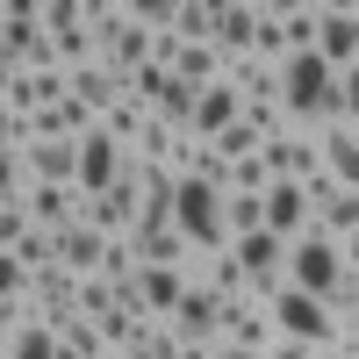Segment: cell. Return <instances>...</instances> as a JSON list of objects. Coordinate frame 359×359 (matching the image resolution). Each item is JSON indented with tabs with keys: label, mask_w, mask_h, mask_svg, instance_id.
<instances>
[{
	"label": "cell",
	"mask_w": 359,
	"mask_h": 359,
	"mask_svg": "<svg viewBox=\"0 0 359 359\" xmlns=\"http://www.w3.org/2000/svg\"><path fill=\"white\" fill-rule=\"evenodd\" d=\"M0 359H65L57 352V323H43V316L8 323V331H0Z\"/></svg>",
	"instance_id": "e0dca14e"
},
{
	"label": "cell",
	"mask_w": 359,
	"mask_h": 359,
	"mask_svg": "<svg viewBox=\"0 0 359 359\" xmlns=\"http://www.w3.org/2000/svg\"><path fill=\"white\" fill-rule=\"evenodd\" d=\"M187 287H194V266H144L137 273V302L151 323H172V309L187 302Z\"/></svg>",
	"instance_id": "9c48e42d"
},
{
	"label": "cell",
	"mask_w": 359,
	"mask_h": 359,
	"mask_svg": "<svg viewBox=\"0 0 359 359\" xmlns=\"http://www.w3.org/2000/svg\"><path fill=\"white\" fill-rule=\"evenodd\" d=\"M22 208H29V223H36V230H72L79 208H86V194H79V187H29Z\"/></svg>",
	"instance_id": "4fadbf2b"
},
{
	"label": "cell",
	"mask_w": 359,
	"mask_h": 359,
	"mask_svg": "<svg viewBox=\"0 0 359 359\" xmlns=\"http://www.w3.org/2000/svg\"><path fill=\"white\" fill-rule=\"evenodd\" d=\"M273 15H280V36H287V50H316L323 0H273Z\"/></svg>",
	"instance_id": "d6986e66"
},
{
	"label": "cell",
	"mask_w": 359,
	"mask_h": 359,
	"mask_svg": "<svg viewBox=\"0 0 359 359\" xmlns=\"http://www.w3.org/2000/svg\"><path fill=\"white\" fill-rule=\"evenodd\" d=\"M130 94H137V101H144V108H151V115H158V101H165V94H172V65H144V72H137V79H130Z\"/></svg>",
	"instance_id": "cb8c5ba5"
},
{
	"label": "cell",
	"mask_w": 359,
	"mask_h": 359,
	"mask_svg": "<svg viewBox=\"0 0 359 359\" xmlns=\"http://www.w3.org/2000/svg\"><path fill=\"white\" fill-rule=\"evenodd\" d=\"M223 309H230L223 294H208V287L194 280L187 302L172 309V338H180V345H223Z\"/></svg>",
	"instance_id": "ba28073f"
},
{
	"label": "cell",
	"mask_w": 359,
	"mask_h": 359,
	"mask_svg": "<svg viewBox=\"0 0 359 359\" xmlns=\"http://www.w3.org/2000/svg\"><path fill=\"white\" fill-rule=\"evenodd\" d=\"M280 108L294 130H331L338 123V65H323L316 50H294L280 65Z\"/></svg>",
	"instance_id": "6da1fadb"
},
{
	"label": "cell",
	"mask_w": 359,
	"mask_h": 359,
	"mask_svg": "<svg viewBox=\"0 0 359 359\" xmlns=\"http://www.w3.org/2000/svg\"><path fill=\"white\" fill-rule=\"evenodd\" d=\"M338 123H352V130H359V65H345V72H338Z\"/></svg>",
	"instance_id": "484cf974"
},
{
	"label": "cell",
	"mask_w": 359,
	"mask_h": 359,
	"mask_svg": "<svg viewBox=\"0 0 359 359\" xmlns=\"http://www.w3.org/2000/svg\"><path fill=\"white\" fill-rule=\"evenodd\" d=\"M309 194H316V230L345 245V237L359 230V194H352V187H338V180H316Z\"/></svg>",
	"instance_id": "5bb4252c"
},
{
	"label": "cell",
	"mask_w": 359,
	"mask_h": 359,
	"mask_svg": "<svg viewBox=\"0 0 359 359\" xmlns=\"http://www.w3.org/2000/svg\"><path fill=\"white\" fill-rule=\"evenodd\" d=\"M245 101H280V72L273 65H259V57H230V72H223Z\"/></svg>",
	"instance_id": "44dd1931"
},
{
	"label": "cell",
	"mask_w": 359,
	"mask_h": 359,
	"mask_svg": "<svg viewBox=\"0 0 359 359\" xmlns=\"http://www.w3.org/2000/svg\"><path fill=\"white\" fill-rule=\"evenodd\" d=\"M266 309H273L280 338H294V345H331V338L345 331L338 309L316 302V294H302V287H273V294H266Z\"/></svg>",
	"instance_id": "3957f363"
},
{
	"label": "cell",
	"mask_w": 359,
	"mask_h": 359,
	"mask_svg": "<svg viewBox=\"0 0 359 359\" xmlns=\"http://www.w3.org/2000/svg\"><path fill=\"white\" fill-rule=\"evenodd\" d=\"M101 259H108V237L94 230V223H72V230H57V266L65 273H101Z\"/></svg>",
	"instance_id": "2e32d148"
},
{
	"label": "cell",
	"mask_w": 359,
	"mask_h": 359,
	"mask_svg": "<svg viewBox=\"0 0 359 359\" xmlns=\"http://www.w3.org/2000/svg\"><path fill=\"white\" fill-rule=\"evenodd\" d=\"M123 172H130V151H123V144H115L108 130L79 137V194H108Z\"/></svg>",
	"instance_id": "30bf717a"
},
{
	"label": "cell",
	"mask_w": 359,
	"mask_h": 359,
	"mask_svg": "<svg viewBox=\"0 0 359 359\" xmlns=\"http://www.w3.org/2000/svg\"><path fill=\"white\" fill-rule=\"evenodd\" d=\"M130 359H180V338H172V323H151V331L137 338V352Z\"/></svg>",
	"instance_id": "d4e9b609"
},
{
	"label": "cell",
	"mask_w": 359,
	"mask_h": 359,
	"mask_svg": "<svg viewBox=\"0 0 359 359\" xmlns=\"http://www.w3.org/2000/svg\"><path fill=\"white\" fill-rule=\"evenodd\" d=\"M180 359H223V345H180Z\"/></svg>",
	"instance_id": "83f0119b"
},
{
	"label": "cell",
	"mask_w": 359,
	"mask_h": 359,
	"mask_svg": "<svg viewBox=\"0 0 359 359\" xmlns=\"http://www.w3.org/2000/svg\"><path fill=\"white\" fill-rule=\"evenodd\" d=\"M266 359H323V345H294V338H280V345L266 352Z\"/></svg>",
	"instance_id": "4316f807"
},
{
	"label": "cell",
	"mask_w": 359,
	"mask_h": 359,
	"mask_svg": "<svg viewBox=\"0 0 359 359\" xmlns=\"http://www.w3.org/2000/svg\"><path fill=\"white\" fill-rule=\"evenodd\" d=\"M323 180H338V187L359 194V130H352V123H331V130H323Z\"/></svg>",
	"instance_id": "ac0fdd59"
},
{
	"label": "cell",
	"mask_w": 359,
	"mask_h": 359,
	"mask_svg": "<svg viewBox=\"0 0 359 359\" xmlns=\"http://www.w3.org/2000/svg\"><path fill=\"white\" fill-rule=\"evenodd\" d=\"M273 180H280V172L266 165V151H259V158H237V165H230V194H266Z\"/></svg>",
	"instance_id": "603a6c76"
},
{
	"label": "cell",
	"mask_w": 359,
	"mask_h": 359,
	"mask_svg": "<svg viewBox=\"0 0 359 359\" xmlns=\"http://www.w3.org/2000/svg\"><path fill=\"white\" fill-rule=\"evenodd\" d=\"M245 123V94L223 79V86H201V101H194V123H187V137H201V144H216L223 130H237Z\"/></svg>",
	"instance_id": "8fae6325"
},
{
	"label": "cell",
	"mask_w": 359,
	"mask_h": 359,
	"mask_svg": "<svg viewBox=\"0 0 359 359\" xmlns=\"http://www.w3.org/2000/svg\"><path fill=\"white\" fill-rule=\"evenodd\" d=\"M259 15H266V0H216V50L223 57H252Z\"/></svg>",
	"instance_id": "7c38bea8"
},
{
	"label": "cell",
	"mask_w": 359,
	"mask_h": 359,
	"mask_svg": "<svg viewBox=\"0 0 359 359\" xmlns=\"http://www.w3.org/2000/svg\"><path fill=\"white\" fill-rule=\"evenodd\" d=\"M194 280H201L208 294H223V302H245V294H252V280H245V266H237L230 245H223V252H194Z\"/></svg>",
	"instance_id": "9a60e30c"
},
{
	"label": "cell",
	"mask_w": 359,
	"mask_h": 359,
	"mask_svg": "<svg viewBox=\"0 0 359 359\" xmlns=\"http://www.w3.org/2000/svg\"><path fill=\"white\" fill-rule=\"evenodd\" d=\"M266 165H273L280 180H302V187H316L323 180V130H287L266 144Z\"/></svg>",
	"instance_id": "8992f818"
},
{
	"label": "cell",
	"mask_w": 359,
	"mask_h": 359,
	"mask_svg": "<svg viewBox=\"0 0 359 359\" xmlns=\"http://www.w3.org/2000/svg\"><path fill=\"white\" fill-rule=\"evenodd\" d=\"M123 94H130V86L115 79L108 65H86V72H72V101H86V108H94V115H108V108L123 101Z\"/></svg>",
	"instance_id": "ffe728a7"
},
{
	"label": "cell",
	"mask_w": 359,
	"mask_h": 359,
	"mask_svg": "<svg viewBox=\"0 0 359 359\" xmlns=\"http://www.w3.org/2000/svg\"><path fill=\"white\" fill-rule=\"evenodd\" d=\"M101 130H108L115 144H123V151H137V137H144V130H151V108H144L137 94H123V101H115V108L101 115Z\"/></svg>",
	"instance_id": "7402d4cb"
},
{
	"label": "cell",
	"mask_w": 359,
	"mask_h": 359,
	"mask_svg": "<svg viewBox=\"0 0 359 359\" xmlns=\"http://www.w3.org/2000/svg\"><path fill=\"white\" fill-rule=\"evenodd\" d=\"M223 359H259V352H230V345H223Z\"/></svg>",
	"instance_id": "f1b7e54d"
},
{
	"label": "cell",
	"mask_w": 359,
	"mask_h": 359,
	"mask_svg": "<svg viewBox=\"0 0 359 359\" xmlns=\"http://www.w3.org/2000/svg\"><path fill=\"white\" fill-rule=\"evenodd\" d=\"M266 230L273 237H302V230H316V194L302 187V180H273V187H266Z\"/></svg>",
	"instance_id": "52a82bcc"
},
{
	"label": "cell",
	"mask_w": 359,
	"mask_h": 359,
	"mask_svg": "<svg viewBox=\"0 0 359 359\" xmlns=\"http://www.w3.org/2000/svg\"><path fill=\"white\" fill-rule=\"evenodd\" d=\"M352 280V266H345V245L338 237H323V230H302L287 245V287H302L316 294V302H338V287Z\"/></svg>",
	"instance_id": "7a4b0ae2"
},
{
	"label": "cell",
	"mask_w": 359,
	"mask_h": 359,
	"mask_svg": "<svg viewBox=\"0 0 359 359\" xmlns=\"http://www.w3.org/2000/svg\"><path fill=\"white\" fill-rule=\"evenodd\" d=\"M223 345H230V352H259V359H266V352L280 345V323H273V309H266L259 294L230 302V309H223Z\"/></svg>",
	"instance_id": "277c9868"
},
{
	"label": "cell",
	"mask_w": 359,
	"mask_h": 359,
	"mask_svg": "<svg viewBox=\"0 0 359 359\" xmlns=\"http://www.w3.org/2000/svg\"><path fill=\"white\" fill-rule=\"evenodd\" d=\"M316 57L323 65H359V0H323V22H316Z\"/></svg>",
	"instance_id": "5b68a950"
}]
</instances>
